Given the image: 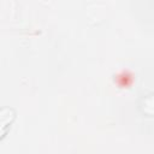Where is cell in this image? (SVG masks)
Here are the masks:
<instances>
[{
    "label": "cell",
    "mask_w": 154,
    "mask_h": 154,
    "mask_svg": "<svg viewBox=\"0 0 154 154\" xmlns=\"http://www.w3.org/2000/svg\"><path fill=\"white\" fill-rule=\"evenodd\" d=\"M117 82H118L122 87H124V85H129V84L132 82V76H131V73H129L128 71L122 72L120 75L117 76Z\"/></svg>",
    "instance_id": "cell-1"
}]
</instances>
